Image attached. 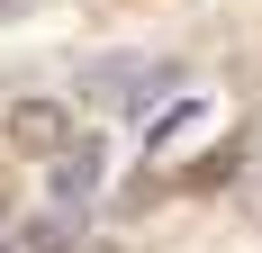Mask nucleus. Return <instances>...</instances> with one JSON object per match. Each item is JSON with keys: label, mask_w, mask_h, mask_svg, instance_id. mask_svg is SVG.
<instances>
[{"label": "nucleus", "mask_w": 262, "mask_h": 253, "mask_svg": "<svg viewBox=\"0 0 262 253\" xmlns=\"http://www.w3.org/2000/svg\"><path fill=\"white\" fill-rule=\"evenodd\" d=\"M163 91H181V64H100V73H81V100H100V109H145Z\"/></svg>", "instance_id": "nucleus-1"}, {"label": "nucleus", "mask_w": 262, "mask_h": 253, "mask_svg": "<svg viewBox=\"0 0 262 253\" xmlns=\"http://www.w3.org/2000/svg\"><path fill=\"white\" fill-rule=\"evenodd\" d=\"M0 136H9V154H36V163H54V154L73 145V109H63V100H9Z\"/></svg>", "instance_id": "nucleus-2"}, {"label": "nucleus", "mask_w": 262, "mask_h": 253, "mask_svg": "<svg viewBox=\"0 0 262 253\" xmlns=\"http://www.w3.org/2000/svg\"><path fill=\"white\" fill-rule=\"evenodd\" d=\"M91 181H100V145H91V136H73V145L54 154V208H63V217H81Z\"/></svg>", "instance_id": "nucleus-3"}, {"label": "nucleus", "mask_w": 262, "mask_h": 253, "mask_svg": "<svg viewBox=\"0 0 262 253\" xmlns=\"http://www.w3.org/2000/svg\"><path fill=\"white\" fill-rule=\"evenodd\" d=\"M0 235H9V181H0Z\"/></svg>", "instance_id": "nucleus-4"}, {"label": "nucleus", "mask_w": 262, "mask_h": 253, "mask_svg": "<svg viewBox=\"0 0 262 253\" xmlns=\"http://www.w3.org/2000/svg\"><path fill=\"white\" fill-rule=\"evenodd\" d=\"M9 9H27V0H0V18H9Z\"/></svg>", "instance_id": "nucleus-5"}, {"label": "nucleus", "mask_w": 262, "mask_h": 253, "mask_svg": "<svg viewBox=\"0 0 262 253\" xmlns=\"http://www.w3.org/2000/svg\"><path fill=\"white\" fill-rule=\"evenodd\" d=\"M81 253H118V244H81Z\"/></svg>", "instance_id": "nucleus-6"}]
</instances>
